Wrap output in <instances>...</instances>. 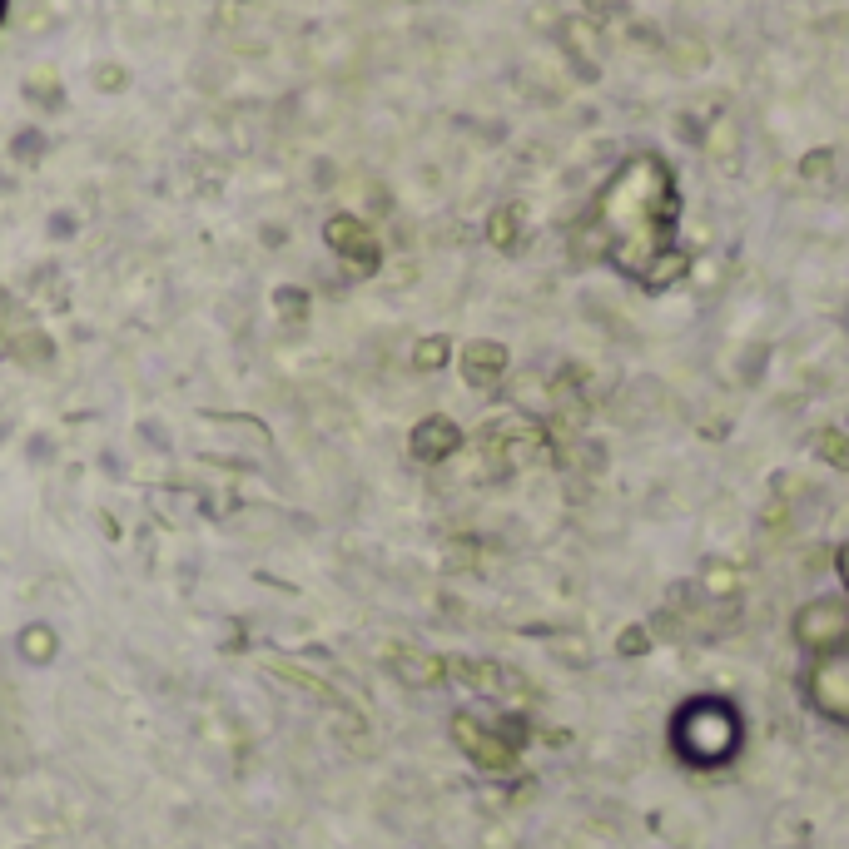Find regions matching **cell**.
I'll return each mask as SVG.
<instances>
[{"label":"cell","mask_w":849,"mask_h":849,"mask_svg":"<svg viewBox=\"0 0 849 849\" xmlns=\"http://www.w3.org/2000/svg\"><path fill=\"white\" fill-rule=\"evenodd\" d=\"M845 318H849V308H845Z\"/></svg>","instance_id":"603a6c76"},{"label":"cell","mask_w":849,"mask_h":849,"mask_svg":"<svg viewBox=\"0 0 849 849\" xmlns=\"http://www.w3.org/2000/svg\"><path fill=\"white\" fill-rule=\"evenodd\" d=\"M805 696L825 720L849 725V646L830 651V656H815V666L805 676Z\"/></svg>","instance_id":"277c9868"},{"label":"cell","mask_w":849,"mask_h":849,"mask_svg":"<svg viewBox=\"0 0 849 849\" xmlns=\"http://www.w3.org/2000/svg\"><path fill=\"white\" fill-rule=\"evenodd\" d=\"M388 661H393V671H398L403 681H413V686H437L442 671H447V661H437V656H427V651H413V646L393 651Z\"/></svg>","instance_id":"30bf717a"},{"label":"cell","mask_w":849,"mask_h":849,"mask_svg":"<svg viewBox=\"0 0 849 849\" xmlns=\"http://www.w3.org/2000/svg\"><path fill=\"white\" fill-rule=\"evenodd\" d=\"M681 279H691V254H686L681 244H671V249H666V254H656V264L641 274V288L666 293V288H676Z\"/></svg>","instance_id":"9c48e42d"},{"label":"cell","mask_w":849,"mask_h":849,"mask_svg":"<svg viewBox=\"0 0 849 849\" xmlns=\"http://www.w3.org/2000/svg\"><path fill=\"white\" fill-rule=\"evenodd\" d=\"M566 45L581 50V55H596V30H591L586 20H571V25H566Z\"/></svg>","instance_id":"d6986e66"},{"label":"cell","mask_w":849,"mask_h":849,"mask_svg":"<svg viewBox=\"0 0 849 849\" xmlns=\"http://www.w3.org/2000/svg\"><path fill=\"white\" fill-rule=\"evenodd\" d=\"M666 55H671V65H676L681 75H701L710 65V45L701 35H676V40H666Z\"/></svg>","instance_id":"8fae6325"},{"label":"cell","mask_w":849,"mask_h":849,"mask_svg":"<svg viewBox=\"0 0 849 849\" xmlns=\"http://www.w3.org/2000/svg\"><path fill=\"white\" fill-rule=\"evenodd\" d=\"M651 641H656V636H651L646 626H626V631L616 636V651H621V656H646Z\"/></svg>","instance_id":"ac0fdd59"},{"label":"cell","mask_w":849,"mask_h":849,"mask_svg":"<svg viewBox=\"0 0 849 849\" xmlns=\"http://www.w3.org/2000/svg\"><path fill=\"white\" fill-rule=\"evenodd\" d=\"M800 174L815 184V179H830L835 174V149H810L805 159H800Z\"/></svg>","instance_id":"e0dca14e"},{"label":"cell","mask_w":849,"mask_h":849,"mask_svg":"<svg viewBox=\"0 0 849 849\" xmlns=\"http://www.w3.org/2000/svg\"><path fill=\"white\" fill-rule=\"evenodd\" d=\"M0 5H5V0H0Z\"/></svg>","instance_id":"cb8c5ba5"},{"label":"cell","mask_w":849,"mask_h":849,"mask_svg":"<svg viewBox=\"0 0 849 849\" xmlns=\"http://www.w3.org/2000/svg\"><path fill=\"white\" fill-rule=\"evenodd\" d=\"M492 239H497V244H512V239H517V209H502V214L492 219Z\"/></svg>","instance_id":"ffe728a7"},{"label":"cell","mask_w":849,"mask_h":849,"mask_svg":"<svg viewBox=\"0 0 849 849\" xmlns=\"http://www.w3.org/2000/svg\"><path fill=\"white\" fill-rule=\"evenodd\" d=\"M462 378H467V388H477V393H492L502 378H507V348L502 343H467V353H462Z\"/></svg>","instance_id":"8992f818"},{"label":"cell","mask_w":849,"mask_h":849,"mask_svg":"<svg viewBox=\"0 0 849 849\" xmlns=\"http://www.w3.org/2000/svg\"><path fill=\"white\" fill-rule=\"evenodd\" d=\"M740 120L735 115H715L706 130H701V149H706V159L720 169V174H735L740 169Z\"/></svg>","instance_id":"ba28073f"},{"label":"cell","mask_w":849,"mask_h":849,"mask_svg":"<svg viewBox=\"0 0 849 849\" xmlns=\"http://www.w3.org/2000/svg\"><path fill=\"white\" fill-rule=\"evenodd\" d=\"M25 651H30V656H50V651H55L50 631H45V626H30V631H25Z\"/></svg>","instance_id":"44dd1931"},{"label":"cell","mask_w":849,"mask_h":849,"mask_svg":"<svg viewBox=\"0 0 849 849\" xmlns=\"http://www.w3.org/2000/svg\"><path fill=\"white\" fill-rule=\"evenodd\" d=\"M701 591L715 601H730L740 591V566L735 562H706L701 566Z\"/></svg>","instance_id":"4fadbf2b"},{"label":"cell","mask_w":849,"mask_h":849,"mask_svg":"<svg viewBox=\"0 0 849 849\" xmlns=\"http://www.w3.org/2000/svg\"><path fill=\"white\" fill-rule=\"evenodd\" d=\"M790 522H795L790 497H770V502L760 507V527H765V532H790Z\"/></svg>","instance_id":"9a60e30c"},{"label":"cell","mask_w":849,"mask_h":849,"mask_svg":"<svg viewBox=\"0 0 849 849\" xmlns=\"http://www.w3.org/2000/svg\"><path fill=\"white\" fill-rule=\"evenodd\" d=\"M447 353H452V343H447V338H423V343H418V353H413V363H418L423 373H432V368H442V363H447Z\"/></svg>","instance_id":"2e32d148"},{"label":"cell","mask_w":849,"mask_h":849,"mask_svg":"<svg viewBox=\"0 0 849 849\" xmlns=\"http://www.w3.org/2000/svg\"><path fill=\"white\" fill-rule=\"evenodd\" d=\"M671 740H676L681 760H691V765H725L740 750V715L725 701H715V696L691 701L676 715Z\"/></svg>","instance_id":"7a4b0ae2"},{"label":"cell","mask_w":849,"mask_h":849,"mask_svg":"<svg viewBox=\"0 0 849 849\" xmlns=\"http://www.w3.org/2000/svg\"><path fill=\"white\" fill-rule=\"evenodd\" d=\"M795 641L810 656H830L849 646V596H815L795 611Z\"/></svg>","instance_id":"3957f363"},{"label":"cell","mask_w":849,"mask_h":849,"mask_svg":"<svg viewBox=\"0 0 849 849\" xmlns=\"http://www.w3.org/2000/svg\"><path fill=\"white\" fill-rule=\"evenodd\" d=\"M452 735H457V745L482 765V770H512L517 765V745L512 740H502L492 725H482L477 715H457L452 720Z\"/></svg>","instance_id":"5b68a950"},{"label":"cell","mask_w":849,"mask_h":849,"mask_svg":"<svg viewBox=\"0 0 849 849\" xmlns=\"http://www.w3.org/2000/svg\"><path fill=\"white\" fill-rule=\"evenodd\" d=\"M691 283H696L701 293H720V288H725V259H720V254L691 259Z\"/></svg>","instance_id":"5bb4252c"},{"label":"cell","mask_w":849,"mask_h":849,"mask_svg":"<svg viewBox=\"0 0 849 849\" xmlns=\"http://www.w3.org/2000/svg\"><path fill=\"white\" fill-rule=\"evenodd\" d=\"M676 214H681V199H676L671 169L656 154H636L601 189L591 219L601 224L606 239H621V234H636V229H676Z\"/></svg>","instance_id":"6da1fadb"},{"label":"cell","mask_w":849,"mask_h":849,"mask_svg":"<svg viewBox=\"0 0 849 849\" xmlns=\"http://www.w3.org/2000/svg\"><path fill=\"white\" fill-rule=\"evenodd\" d=\"M835 566H840V581H845V591H849V542L840 547V557H835Z\"/></svg>","instance_id":"7402d4cb"},{"label":"cell","mask_w":849,"mask_h":849,"mask_svg":"<svg viewBox=\"0 0 849 849\" xmlns=\"http://www.w3.org/2000/svg\"><path fill=\"white\" fill-rule=\"evenodd\" d=\"M462 452V427L452 418H423L413 427V457L418 462H447Z\"/></svg>","instance_id":"52a82bcc"},{"label":"cell","mask_w":849,"mask_h":849,"mask_svg":"<svg viewBox=\"0 0 849 849\" xmlns=\"http://www.w3.org/2000/svg\"><path fill=\"white\" fill-rule=\"evenodd\" d=\"M815 457L830 472H849V432L845 427H820L815 432Z\"/></svg>","instance_id":"7c38bea8"}]
</instances>
